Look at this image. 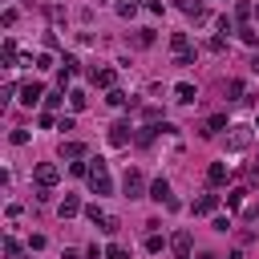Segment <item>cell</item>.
<instances>
[{"instance_id":"obj_1","label":"cell","mask_w":259,"mask_h":259,"mask_svg":"<svg viewBox=\"0 0 259 259\" xmlns=\"http://www.w3.org/2000/svg\"><path fill=\"white\" fill-rule=\"evenodd\" d=\"M223 142H227V150H231V154H239V150H247V146H251V125H243V121H239V125H231Z\"/></svg>"},{"instance_id":"obj_2","label":"cell","mask_w":259,"mask_h":259,"mask_svg":"<svg viewBox=\"0 0 259 259\" xmlns=\"http://www.w3.org/2000/svg\"><path fill=\"white\" fill-rule=\"evenodd\" d=\"M32 178H36V186H40V190H49V186H57V182H61V170H57L53 162H36Z\"/></svg>"},{"instance_id":"obj_3","label":"cell","mask_w":259,"mask_h":259,"mask_svg":"<svg viewBox=\"0 0 259 259\" xmlns=\"http://www.w3.org/2000/svg\"><path fill=\"white\" fill-rule=\"evenodd\" d=\"M121 190H125V198H146V194H150V190H146V178H142L138 170H125Z\"/></svg>"},{"instance_id":"obj_4","label":"cell","mask_w":259,"mask_h":259,"mask_svg":"<svg viewBox=\"0 0 259 259\" xmlns=\"http://www.w3.org/2000/svg\"><path fill=\"white\" fill-rule=\"evenodd\" d=\"M146 198H154V202H166L170 210H178V198L170 194V182H166V178H154V182H150V194H146Z\"/></svg>"},{"instance_id":"obj_5","label":"cell","mask_w":259,"mask_h":259,"mask_svg":"<svg viewBox=\"0 0 259 259\" xmlns=\"http://www.w3.org/2000/svg\"><path fill=\"white\" fill-rule=\"evenodd\" d=\"M40 97H49L40 81H24V85H20V105H28V109H32V105H36Z\"/></svg>"},{"instance_id":"obj_6","label":"cell","mask_w":259,"mask_h":259,"mask_svg":"<svg viewBox=\"0 0 259 259\" xmlns=\"http://www.w3.org/2000/svg\"><path fill=\"white\" fill-rule=\"evenodd\" d=\"M227 101H231V105H251L255 97H251V89H247L243 81H227Z\"/></svg>"},{"instance_id":"obj_7","label":"cell","mask_w":259,"mask_h":259,"mask_svg":"<svg viewBox=\"0 0 259 259\" xmlns=\"http://www.w3.org/2000/svg\"><path fill=\"white\" fill-rule=\"evenodd\" d=\"M105 138H109V146H130L134 130H130V121H113V125L105 130Z\"/></svg>"},{"instance_id":"obj_8","label":"cell","mask_w":259,"mask_h":259,"mask_svg":"<svg viewBox=\"0 0 259 259\" xmlns=\"http://www.w3.org/2000/svg\"><path fill=\"white\" fill-rule=\"evenodd\" d=\"M219 130H231V121H227V113H210V117H206V121L198 125V134H202V138H214Z\"/></svg>"},{"instance_id":"obj_9","label":"cell","mask_w":259,"mask_h":259,"mask_svg":"<svg viewBox=\"0 0 259 259\" xmlns=\"http://www.w3.org/2000/svg\"><path fill=\"white\" fill-rule=\"evenodd\" d=\"M227 178H231L227 162H210V166H206V186H210V190H214V186H227Z\"/></svg>"},{"instance_id":"obj_10","label":"cell","mask_w":259,"mask_h":259,"mask_svg":"<svg viewBox=\"0 0 259 259\" xmlns=\"http://www.w3.org/2000/svg\"><path fill=\"white\" fill-rule=\"evenodd\" d=\"M89 81H93V85H101V89H113V81H117V73H113L109 65H101V69L93 65V69H89Z\"/></svg>"},{"instance_id":"obj_11","label":"cell","mask_w":259,"mask_h":259,"mask_svg":"<svg viewBox=\"0 0 259 259\" xmlns=\"http://www.w3.org/2000/svg\"><path fill=\"white\" fill-rule=\"evenodd\" d=\"M190 231H174V239H170V251L178 255V259H190Z\"/></svg>"},{"instance_id":"obj_12","label":"cell","mask_w":259,"mask_h":259,"mask_svg":"<svg viewBox=\"0 0 259 259\" xmlns=\"http://www.w3.org/2000/svg\"><path fill=\"white\" fill-rule=\"evenodd\" d=\"M57 154H61L65 162H81L89 150H85V142H61V150H57Z\"/></svg>"},{"instance_id":"obj_13","label":"cell","mask_w":259,"mask_h":259,"mask_svg":"<svg viewBox=\"0 0 259 259\" xmlns=\"http://www.w3.org/2000/svg\"><path fill=\"white\" fill-rule=\"evenodd\" d=\"M81 210H85V206H81V198H77V194H65V198H61V206H57V214H61V219H73V214H81Z\"/></svg>"},{"instance_id":"obj_14","label":"cell","mask_w":259,"mask_h":259,"mask_svg":"<svg viewBox=\"0 0 259 259\" xmlns=\"http://www.w3.org/2000/svg\"><path fill=\"white\" fill-rule=\"evenodd\" d=\"M214 206H219V194H202L190 202V214H214Z\"/></svg>"},{"instance_id":"obj_15","label":"cell","mask_w":259,"mask_h":259,"mask_svg":"<svg viewBox=\"0 0 259 259\" xmlns=\"http://www.w3.org/2000/svg\"><path fill=\"white\" fill-rule=\"evenodd\" d=\"M194 97H198V89H194L190 81H178V85H174V101H182V105H194Z\"/></svg>"},{"instance_id":"obj_16","label":"cell","mask_w":259,"mask_h":259,"mask_svg":"<svg viewBox=\"0 0 259 259\" xmlns=\"http://www.w3.org/2000/svg\"><path fill=\"white\" fill-rule=\"evenodd\" d=\"M170 53H174V57L190 53V36H186V32H174V36H170Z\"/></svg>"},{"instance_id":"obj_17","label":"cell","mask_w":259,"mask_h":259,"mask_svg":"<svg viewBox=\"0 0 259 259\" xmlns=\"http://www.w3.org/2000/svg\"><path fill=\"white\" fill-rule=\"evenodd\" d=\"M182 12L194 16V20H206V4L202 0H182Z\"/></svg>"},{"instance_id":"obj_18","label":"cell","mask_w":259,"mask_h":259,"mask_svg":"<svg viewBox=\"0 0 259 259\" xmlns=\"http://www.w3.org/2000/svg\"><path fill=\"white\" fill-rule=\"evenodd\" d=\"M0 61H4V69H12V65H16V40H12V36L4 40V49H0Z\"/></svg>"},{"instance_id":"obj_19","label":"cell","mask_w":259,"mask_h":259,"mask_svg":"<svg viewBox=\"0 0 259 259\" xmlns=\"http://www.w3.org/2000/svg\"><path fill=\"white\" fill-rule=\"evenodd\" d=\"M85 105H89V97H85V89H69V109H73V113H81Z\"/></svg>"},{"instance_id":"obj_20","label":"cell","mask_w":259,"mask_h":259,"mask_svg":"<svg viewBox=\"0 0 259 259\" xmlns=\"http://www.w3.org/2000/svg\"><path fill=\"white\" fill-rule=\"evenodd\" d=\"M158 134H162V130H158V125H142V130H138V134H134V142H138V146H150V142H154V138H158Z\"/></svg>"},{"instance_id":"obj_21","label":"cell","mask_w":259,"mask_h":259,"mask_svg":"<svg viewBox=\"0 0 259 259\" xmlns=\"http://www.w3.org/2000/svg\"><path fill=\"white\" fill-rule=\"evenodd\" d=\"M117 16L121 20H134L138 16V0H117Z\"/></svg>"},{"instance_id":"obj_22","label":"cell","mask_w":259,"mask_h":259,"mask_svg":"<svg viewBox=\"0 0 259 259\" xmlns=\"http://www.w3.org/2000/svg\"><path fill=\"white\" fill-rule=\"evenodd\" d=\"M105 214H109V210H101L97 202H89V206H85V219H89L93 227H101V223H105Z\"/></svg>"},{"instance_id":"obj_23","label":"cell","mask_w":259,"mask_h":259,"mask_svg":"<svg viewBox=\"0 0 259 259\" xmlns=\"http://www.w3.org/2000/svg\"><path fill=\"white\" fill-rule=\"evenodd\" d=\"M134 45H138V49H150V45H154V28H138V32H134Z\"/></svg>"},{"instance_id":"obj_24","label":"cell","mask_w":259,"mask_h":259,"mask_svg":"<svg viewBox=\"0 0 259 259\" xmlns=\"http://www.w3.org/2000/svg\"><path fill=\"white\" fill-rule=\"evenodd\" d=\"M105 101H109V105H113V109H121V105H125V101H130V97H125V93H121V89H109V93H105Z\"/></svg>"},{"instance_id":"obj_25","label":"cell","mask_w":259,"mask_h":259,"mask_svg":"<svg viewBox=\"0 0 259 259\" xmlns=\"http://www.w3.org/2000/svg\"><path fill=\"white\" fill-rule=\"evenodd\" d=\"M243 194H247V190H243V186H235V190L227 194V206H231V210H239V206H243Z\"/></svg>"},{"instance_id":"obj_26","label":"cell","mask_w":259,"mask_h":259,"mask_svg":"<svg viewBox=\"0 0 259 259\" xmlns=\"http://www.w3.org/2000/svg\"><path fill=\"white\" fill-rule=\"evenodd\" d=\"M105 259H130V251H125L121 243H109V247H105Z\"/></svg>"},{"instance_id":"obj_27","label":"cell","mask_w":259,"mask_h":259,"mask_svg":"<svg viewBox=\"0 0 259 259\" xmlns=\"http://www.w3.org/2000/svg\"><path fill=\"white\" fill-rule=\"evenodd\" d=\"M239 40H243V45H259V32H255V28H247V24H243V28H239Z\"/></svg>"},{"instance_id":"obj_28","label":"cell","mask_w":259,"mask_h":259,"mask_svg":"<svg viewBox=\"0 0 259 259\" xmlns=\"http://www.w3.org/2000/svg\"><path fill=\"white\" fill-rule=\"evenodd\" d=\"M142 117H146V125H158V117H162V109H158V105H146V109H142Z\"/></svg>"},{"instance_id":"obj_29","label":"cell","mask_w":259,"mask_h":259,"mask_svg":"<svg viewBox=\"0 0 259 259\" xmlns=\"http://www.w3.org/2000/svg\"><path fill=\"white\" fill-rule=\"evenodd\" d=\"M162 247H166V239H162V235H150V239H146V251H150V255H158Z\"/></svg>"},{"instance_id":"obj_30","label":"cell","mask_w":259,"mask_h":259,"mask_svg":"<svg viewBox=\"0 0 259 259\" xmlns=\"http://www.w3.org/2000/svg\"><path fill=\"white\" fill-rule=\"evenodd\" d=\"M4 255H8V259H20V243H16V239H12V235H8V239H4Z\"/></svg>"},{"instance_id":"obj_31","label":"cell","mask_w":259,"mask_h":259,"mask_svg":"<svg viewBox=\"0 0 259 259\" xmlns=\"http://www.w3.org/2000/svg\"><path fill=\"white\" fill-rule=\"evenodd\" d=\"M16 20H20V12H16V8H4V16H0V24H4V28H12Z\"/></svg>"},{"instance_id":"obj_32","label":"cell","mask_w":259,"mask_h":259,"mask_svg":"<svg viewBox=\"0 0 259 259\" xmlns=\"http://www.w3.org/2000/svg\"><path fill=\"white\" fill-rule=\"evenodd\" d=\"M117 227H121V223H117V214H105V223H101V231H105V235H117Z\"/></svg>"},{"instance_id":"obj_33","label":"cell","mask_w":259,"mask_h":259,"mask_svg":"<svg viewBox=\"0 0 259 259\" xmlns=\"http://www.w3.org/2000/svg\"><path fill=\"white\" fill-rule=\"evenodd\" d=\"M210 227H214V231H223V235H227V231H231V219H227V214H214V219H210Z\"/></svg>"},{"instance_id":"obj_34","label":"cell","mask_w":259,"mask_h":259,"mask_svg":"<svg viewBox=\"0 0 259 259\" xmlns=\"http://www.w3.org/2000/svg\"><path fill=\"white\" fill-rule=\"evenodd\" d=\"M251 12H255V8H251V4H247V0H239V4H235V16H239V20H247V16H251Z\"/></svg>"},{"instance_id":"obj_35","label":"cell","mask_w":259,"mask_h":259,"mask_svg":"<svg viewBox=\"0 0 259 259\" xmlns=\"http://www.w3.org/2000/svg\"><path fill=\"white\" fill-rule=\"evenodd\" d=\"M206 49H210V53H223V49H227V36H210Z\"/></svg>"},{"instance_id":"obj_36","label":"cell","mask_w":259,"mask_h":259,"mask_svg":"<svg viewBox=\"0 0 259 259\" xmlns=\"http://www.w3.org/2000/svg\"><path fill=\"white\" fill-rule=\"evenodd\" d=\"M61 101H65V89H57V93H49V97H45V105H49V109H57Z\"/></svg>"},{"instance_id":"obj_37","label":"cell","mask_w":259,"mask_h":259,"mask_svg":"<svg viewBox=\"0 0 259 259\" xmlns=\"http://www.w3.org/2000/svg\"><path fill=\"white\" fill-rule=\"evenodd\" d=\"M8 142H12V146H24V142H28V130H20V125H16V130H12V138H8Z\"/></svg>"},{"instance_id":"obj_38","label":"cell","mask_w":259,"mask_h":259,"mask_svg":"<svg viewBox=\"0 0 259 259\" xmlns=\"http://www.w3.org/2000/svg\"><path fill=\"white\" fill-rule=\"evenodd\" d=\"M174 65H178V69H190V65H194V53H182V57H174Z\"/></svg>"},{"instance_id":"obj_39","label":"cell","mask_w":259,"mask_h":259,"mask_svg":"<svg viewBox=\"0 0 259 259\" xmlns=\"http://www.w3.org/2000/svg\"><path fill=\"white\" fill-rule=\"evenodd\" d=\"M219 32H235V20L231 16H219Z\"/></svg>"},{"instance_id":"obj_40","label":"cell","mask_w":259,"mask_h":259,"mask_svg":"<svg viewBox=\"0 0 259 259\" xmlns=\"http://www.w3.org/2000/svg\"><path fill=\"white\" fill-rule=\"evenodd\" d=\"M36 69H53V53H40L36 57Z\"/></svg>"},{"instance_id":"obj_41","label":"cell","mask_w":259,"mask_h":259,"mask_svg":"<svg viewBox=\"0 0 259 259\" xmlns=\"http://www.w3.org/2000/svg\"><path fill=\"white\" fill-rule=\"evenodd\" d=\"M53 125H61V121H57L53 113H40V130H53Z\"/></svg>"},{"instance_id":"obj_42","label":"cell","mask_w":259,"mask_h":259,"mask_svg":"<svg viewBox=\"0 0 259 259\" xmlns=\"http://www.w3.org/2000/svg\"><path fill=\"white\" fill-rule=\"evenodd\" d=\"M247 219H251V223L259 227V206H251V210H247Z\"/></svg>"},{"instance_id":"obj_43","label":"cell","mask_w":259,"mask_h":259,"mask_svg":"<svg viewBox=\"0 0 259 259\" xmlns=\"http://www.w3.org/2000/svg\"><path fill=\"white\" fill-rule=\"evenodd\" d=\"M190 259H214V255H210V251H202V255H190Z\"/></svg>"},{"instance_id":"obj_44","label":"cell","mask_w":259,"mask_h":259,"mask_svg":"<svg viewBox=\"0 0 259 259\" xmlns=\"http://www.w3.org/2000/svg\"><path fill=\"white\" fill-rule=\"evenodd\" d=\"M251 69H255V73H259V57H251Z\"/></svg>"},{"instance_id":"obj_45","label":"cell","mask_w":259,"mask_h":259,"mask_svg":"<svg viewBox=\"0 0 259 259\" xmlns=\"http://www.w3.org/2000/svg\"><path fill=\"white\" fill-rule=\"evenodd\" d=\"M255 20H259V4H255Z\"/></svg>"},{"instance_id":"obj_46","label":"cell","mask_w":259,"mask_h":259,"mask_svg":"<svg viewBox=\"0 0 259 259\" xmlns=\"http://www.w3.org/2000/svg\"><path fill=\"white\" fill-rule=\"evenodd\" d=\"M255 130H259V117H255Z\"/></svg>"},{"instance_id":"obj_47","label":"cell","mask_w":259,"mask_h":259,"mask_svg":"<svg viewBox=\"0 0 259 259\" xmlns=\"http://www.w3.org/2000/svg\"><path fill=\"white\" fill-rule=\"evenodd\" d=\"M97 4H105V0H97Z\"/></svg>"}]
</instances>
